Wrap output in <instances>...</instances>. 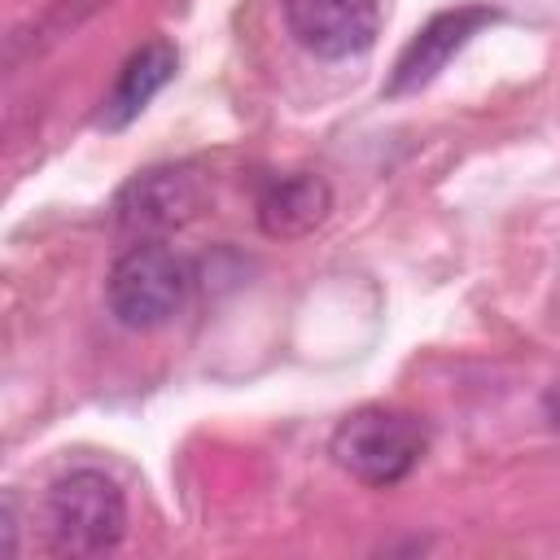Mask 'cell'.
<instances>
[{
    "mask_svg": "<svg viewBox=\"0 0 560 560\" xmlns=\"http://www.w3.org/2000/svg\"><path fill=\"white\" fill-rule=\"evenodd\" d=\"M192 284H197V271L175 245L136 241L109 267L105 306L122 328L149 332V328L171 324L184 311V302L192 298Z\"/></svg>",
    "mask_w": 560,
    "mask_h": 560,
    "instance_id": "obj_1",
    "label": "cell"
},
{
    "mask_svg": "<svg viewBox=\"0 0 560 560\" xmlns=\"http://www.w3.org/2000/svg\"><path fill=\"white\" fill-rule=\"evenodd\" d=\"M424 446H429L424 420L398 407H359L328 438L332 464L372 490L398 486L420 464Z\"/></svg>",
    "mask_w": 560,
    "mask_h": 560,
    "instance_id": "obj_2",
    "label": "cell"
},
{
    "mask_svg": "<svg viewBox=\"0 0 560 560\" xmlns=\"http://www.w3.org/2000/svg\"><path fill=\"white\" fill-rule=\"evenodd\" d=\"M44 529L61 556H105L127 534V499L101 468H74L48 486Z\"/></svg>",
    "mask_w": 560,
    "mask_h": 560,
    "instance_id": "obj_3",
    "label": "cell"
},
{
    "mask_svg": "<svg viewBox=\"0 0 560 560\" xmlns=\"http://www.w3.org/2000/svg\"><path fill=\"white\" fill-rule=\"evenodd\" d=\"M201 206H206V179L192 166H149L118 188L114 223L136 241H162L166 232L192 223Z\"/></svg>",
    "mask_w": 560,
    "mask_h": 560,
    "instance_id": "obj_4",
    "label": "cell"
},
{
    "mask_svg": "<svg viewBox=\"0 0 560 560\" xmlns=\"http://www.w3.org/2000/svg\"><path fill=\"white\" fill-rule=\"evenodd\" d=\"M289 35L319 61H346L376 44V0H284Z\"/></svg>",
    "mask_w": 560,
    "mask_h": 560,
    "instance_id": "obj_5",
    "label": "cell"
},
{
    "mask_svg": "<svg viewBox=\"0 0 560 560\" xmlns=\"http://www.w3.org/2000/svg\"><path fill=\"white\" fill-rule=\"evenodd\" d=\"M499 13L490 4H459V9H442L433 13L416 35L411 44L402 48V57L394 61V74L385 83V96H407V92H420L429 88L446 66L451 57L472 39L481 35Z\"/></svg>",
    "mask_w": 560,
    "mask_h": 560,
    "instance_id": "obj_6",
    "label": "cell"
},
{
    "mask_svg": "<svg viewBox=\"0 0 560 560\" xmlns=\"http://www.w3.org/2000/svg\"><path fill=\"white\" fill-rule=\"evenodd\" d=\"M328 214H332V188L315 171H293V175L271 179L254 210L262 236H271V241H302Z\"/></svg>",
    "mask_w": 560,
    "mask_h": 560,
    "instance_id": "obj_7",
    "label": "cell"
},
{
    "mask_svg": "<svg viewBox=\"0 0 560 560\" xmlns=\"http://www.w3.org/2000/svg\"><path fill=\"white\" fill-rule=\"evenodd\" d=\"M175 66H179V52H175L171 39H149V44H140V48L122 61L118 83L109 88V96H105L96 122H101L105 131H122L127 122H136V118L144 114V105L175 79Z\"/></svg>",
    "mask_w": 560,
    "mask_h": 560,
    "instance_id": "obj_8",
    "label": "cell"
},
{
    "mask_svg": "<svg viewBox=\"0 0 560 560\" xmlns=\"http://www.w3.org/2000/svg\"><path fill=\"white\" fill-rule=\"evenodd\" d=\"M101 4H109V0H48L26 26H18V31L9 35V44H4V66L18 70L22 61H31V57L57 48V44H61L66 35H74Z\"/></svg>",
    "mask_w": 560,
    "mask_h": 560,
    "instance_id": "obj_9",
    "label": "cell"
},
{
    "mask_svg": "<svg viewBox=\"0 0 560 560\" xmlns=\"http://www.w3.org/2000/svg\"><path fill=\"white\" fill-rule=\"evenodd\" d=\"M0 556L13 560L18 556V512H13V499L4 494L0 503Z\"/></svg>",
    "mask_w": 560,
    "mask_h": 560,
    "instance_id": "obj_10",
    "label": "cell"
},
{
    "mask_svg": "<svg viewBox=\"0 0 560 560\" xmlns=\"http://www.w3.org/2000/svg\"><path fill=\"white\" fill-rule=\"evenodd\" d=\"M542 407H547V420L560 429V381H551V385H547V394H542Z\"/></svg>",
    "mask_w": 560,
    "mask_h": 560,
    "instance_id": "obj_11",
    "label": "cell"
}]
</instances>
